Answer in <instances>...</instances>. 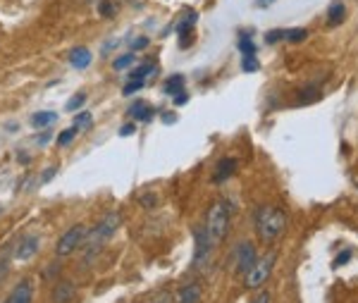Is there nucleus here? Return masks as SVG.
Listing matches in <instances>:
<instances>
[{"label": "nucleus", "mask_w": 358, "mask_h": 303, "mask_svg": "<svg viewBox=\"0 0 358 303\" xmlns=\"http://www.w3.org/2000/svg\"><path fill=\"white\" fill-rule=\"evenodd\" d=\"M69 62H72V67L77 69H84L91 65V50L89 48H74L72 53H69Z\"/></svg>", "instance_id": "obj_12"}, {"label": "nucleus", "mask_w": 358, "mask_h": 303, "mask_svg": "<svg viewBox=\"0 0 358 303\" xmlns=\"http://www.w3.org/2000/svg\"><path fill=\"white\" fill-rule=\"evenodd\" d=\"M287 41H292V43H301V41H306L308 38V31L306 29H287V36H285Z\"/></svg>", "instance_id": "obj_18"}, {"label": "nucleus", "mask_w": 358, "mask_h": 303, "mask_svg": "<svg viewBox=\"0 0 358 303\" xmlns=\"http://www.w3.org/2000/svg\"><path fill=\"white\" fill-rule=\"evenodd\" d=\"M229 223H232V206L227 201H217L210 206V211L206 215V232L210 237V244L217 246V244L224 241L229 232Z\"/></svg>", "instance_id": "obj_2"}, {"label": "nucleus", "mask_w": 358, "mask_h": 303, "mask_svg": "<svg viewBox=\"0 0 358 303\" xmlns=\"http://www.w3.org/2000/svg\"><path fill=\"white\" fill-rule=\"evenodd\" d=\"M77 132H79L77 127H69V129H65V132L60 134V136H57V143H60V146H67L74 136H77Z\"/></svg>", "instance_id": "obj_21"}, {"label": "nucleus", "mask_w": 358, "mask_h": 303, "mask_svg": "<svg viewBox=\"0 0 358 303\" xmlns=\"http://www.w3.org/2000/svg\"><path fill=\"white\" fill-rule=\"evenodd\" d=\"M84 103H86V96H84V93H79V96H74L72 101L67 103V110H69V113H74V110H77V108H82Z\"/></svg>", "instance_id": "obj_24"}, {"label": "nucleus", "mask_w": 358, "mask_h": 303, "mask_svg": "<svg viewBox=\"0 0 358 303\" xmlns=\"http://www.w3.org/2000/svg\"><path fill=\"white\" fill-rule=\"evenodd\" d=\"M131 62H134V55H122V57H117V60H115V69H124V67H129Z\"/></svg>", "instance_id": "obj_27"}, {"label": "nucleus", "mask_w": 358, "mask_h": 303, "mask_svg": "<svg viewBox=\"0 0 358 303\" xmlns=\"http://www.w3.org/2000/svg\"><path fill=\"white\" fill-rule=\"evenodd\" d=\"M236 170V160L232 158H224L217 162V170H215V182H224L227 177H232Z\"/></svg>", "instance_id": "obj_14"}, {"label": "nucleus", "mask_w": 358, "mask_h": 303, "mask_svg": "<svg viewBox=\"0 0 358 303\" xmlns=\"http://www.w3.org/2000/svg\"><path fill=\"white\" fill-rule=\"evenodd\" d=\"M72 294H74L72 284H57L55 291H53V301L55 303H67L69 299H72Z\"/></svg>", "instance_id": "obj_15"}, {"label": "nucleus", "mask_w": 358, "mask_h": 303, "mask_svg": "<svg viewBox=\"0 0 358 303\" xmlns=\"http://www.w3.org/2000/svg\"><path fill=\"white\" fill-rule=\"evenodd\" d=\"M239 48L244 50V55H253V53H256V45H253L251 38H241L239 41Z\"/></svg>", "instance_id": "obj_25"}, {"label": "nucleus", "mask_w": 358, "mask_h": 303, "mask_svg": "<svg viewBox=\"0 0 358 303\" xmlns=\"http://www.w3.org/2000/svg\"><path fill=\"white\" fill-rule=\"evenodd\" d=\"M256 246H253L251 241H244V244H239L234 251V260H236V270L239 272H248V267H251L253 263H256Z\"/></svg>", "instance_id": "obj_6"}, {"label": "nucleus", "mask_w": 358, "mask_h": 303, "mask_svg": "<svg viewBox=\"0 0 358 303\" xmlns=\"http://www.w3.org/2000/svg\"><path fill=\"white\" fill-rule=\"evenodd\" d=\"M153 113H155L153 106H148L146 101H136L134 106L129 108V115L134 120H138V122H148V120L153 118Z\"/></svg>", "instance_id": "obj_11"}, {"label": "nucleus", "mask_w": 358, "mask_h": 303, "mask_svg": "<svg viewBox=\"0 0 358 303\" xmlns=\"http://www.w3.org/2000/svg\"><path fill=\"white\" fill-rule=\"evenodd\" d=\"M34 299V287L29 279H22L17 287L10 291V296L5 299V303H31Z\"/></svg>", "instance_id": "obj_9"}, {"label": "nucleus", "mask_w": 358, "mask_h": 303, "mask_svg": "<svg viewBox=\"0 0 358 303\" xmlns=\"http://www.w3.org/2000/svg\"><path fill=\"white\" fill-rule=\"evenodd\" d=\"M113 13H115L113 3H103V5H101V15H103V17H110Z\"/></svg>", "instance_id": "obj_32"}, {"label": "nucleus", "mask_w": 358, "mask_h": 303, "mask_svg": "<svg viewBox=\"0 0 358 303\" xmlns=\"http://www.w3.org/2000/svg\"><path fill=\"white\" fill-rule=\"evenodd\" d=\"M194 241H196L194 260H196V263H203L208 255H210V251H213V244H210V237H208L206 227H199V230L194 232Z\"/></svg>", "instance_id": "obj_7"}, {"label": "nucleus", "mask_w": 358, "mask_h": 303, "mask_svg": "<svg viewBox=\"0 0 358 303\" xmlns=\"http://www.w3.org/2000/svg\"><path fill=\"white\" fill-rule=\"evenodd\" d=\"M86 227L84 225H74V227H69V230L65 232V234L60 237V241H57V246H55V253L57 255H69V253H74L79 246H82V241L86 239Z\"/></svg>", "instance_id": "obj_5"}, {"label": "nucleus", "mask_w": 358, "mask_h": 303, "mask_svg": "<svg viewBox=\"0 0 358 303\" xmlns=\"http://www.w3.org/2000/svg\"><path fill=\"white\" fill-rule=\"evenodd\" d=\"M285 36H287V29H275V31L265 34V41H268V43H277V41H282Z\"/></svg>", "instance_id": "obj_22"}, {"label": "nucleus", "mask_w": 358, "mask_h": 303, "mask_svg": "<svg viewBox=\"0 0 358 303\" xmlns=\"http://www.w3.org/2000/svg\"><path fill=\"white\" fill-rule=\"evenodd\" d=\"M194 22H196V13H192V15L184 17V22H179V24H177V34H179V36H187L189 29L194 27Z\"/></svg>", "instance_id": "obj_19"}, {"label": "nucleus", "mask_w": 358, "mask_h": 303, "mask_svg": "<svg viewBox=\"0 0 358 303\" xmlns=\"http://www.w3.org/2000/svg\"><path fill=\"white\" fill-rule=\"evenodd\" d=\"M57 170L55 167H48V170H45V174H43V182H50V179H53V174H55Z\"/></svg>", "instance_id": "obj_34"}, {"label": "nucleus", "mask_w": 358, "mask_h": 303, "mask_svg": "<svg viewBox=\"0 0 358 303\" xmlns=\"http://www.w3.org/2000/svg\"><path fill=\"white\" fill-rule=\"evenodd\" d=\"M251 303H273V294H270V291H261V294H256V299Z\"/></svg>", "instance_id": "obj_30"}, {"label": "nucleus", "mask_w": 358, "mask_h": 303, "mask_svg": "<svg viewBox=\"0 0 358 303\" xmlns=\"http://www.w3.org/2000/svg\"><path fill=\"white\" fill-rule=\"evenodd\" d=\"M120 225H122V218H120V213H110V215H106V218L101 220L96 227H94V232H86V237H89V246L91 248H96L98 244H103V241H108L110 237H115V232L120 230Z\"/></svg>", "instance_id": "obj_4"}, {"label": "nucleus", "mask_w": 358, "mask_h": 303, "mask_svg": "<svg viewBox=\"0 0 358 303\" xmlns=\"http://www.w3.org/2000/svg\"><path fill=\"white\" fill-rule=\"evenodd\" d=\"M141 86H143V81H141V79H131L122 91H124V96H131V93L141 91Z\"/></svg>", "instance_id": "obj_23"}, {"label": "nucleus", "mask_w": 358, "mask_h": 303, "mask_svg": "<svg viewBox=\"0 0 358 303\" xmlns=\"http://www.w3.org/2000/svg\"><path fill=\"white\" fill-rule=\"evenodd\" d=\"M287 230V215L277 206H263L256 211V234L263 244H275Z\"/></svg>", "instance_id": "obj_1"}, {"label": "nucleus", "mask_w": 358, "mask_h": 303, "mask_svg": "<svg viewBox=\"0 0 358 303\" xmlns=\"http://www.w3.org/2000/svg\"><path fill=\"white\" fill-rule=\"evenodd\" d=\"M275 260H277L275 251H270V253H265V255H261V258H256V263L248 267V272H246V287L248 289L263 287V284L270 279V275H273Z\"/></svg>", "instance_id": "obj_3"}, {"label": "nucleus", "mask_w": 358, "mask_h": 303, "mask_svg": "<svg viewBox=\"0 0 358 303\" xmlns=\"http://www.w3.org/2000/svg\"><path fill=\"white\" fill-rule=\"evenodd\" d=\"M151 72H155L153 62H143V65H138L134 72H131V79H141L143 81V77H146V74H151Z\"/></svg>", "instance_id": "obj_20"}, {"label": "nucleus", "mask_w": 358, "mask_h": 303, "mask_svg": "<svg viewBox=\"0 0 358 303\" xmlns=\"http://www.w3.org/2000/svg\"><path fill=\"white\" fill-rule=\"evenodd\" d=\"M165 93H170V96H179V93H184V79L182 74H175L170 81L165 84Z\"/></svg>", "instance_id": "obj_16"}, {"label": "nucleus", "mask_w": 358, "mask_h": 303, "mask_svg": "<svg viewBox=\"0 0 358 303\" xmlns=\"http://www.w3.org/2000/svg\"><path fill=\"white\" fill-rule=\"evenodd\" d=\"M146 45H148V38H136V41H131V48H134V50H141V48H146Z\"/></svg>", "instance_id": "obj_31"}, {"label": "nucleus", "mask_w": 358, "mask_h": 303, "mask_svg": "<svg viewBox=\"0 0 358 303\" xmlns=\"http://www.w3.org/2000/svg\"><path fill=\"white\" fill-rule=\"evenodd\" d=\"M55 120H57L55 113H36L31 118V125L34 127H48V125H53Z\"/></svg>", "instance_id": "obj_17"}, {"label": "nucleus", "mask_w": 358, "mask_h": 303, "mask_svg": "<svg viewBox=\"0 0 358 303\" xmlns=\"http://www.w3.org/2000/svg\"><path fill=\"white\" fill-rule=\"evenodd\" d=\"M349 258H351V251H342V253L337 255V258H334V267H342L344 263H349Z\"/></svg>", "instance_id": "obj_29"}, {"label": "nucleus", "mask_w": 358, "mask_h": 303, "mask_svg": "<svg viewBox=\"0 0 358 303\" xmlns=\"http://www.w3.org/2000/svg\"><path fill=\"white\" fill-rule=\"evenodd\" d=\"M179 303H201L199 284H187V287L179 289Z\"/></svg>", "instance_id": "obj_13"}, {"label": "nucleus", "mask_w": 358, "mask_h": 303, "mask_svg": "<svg viewBox=\"0 0 358 303\" xmlns=\"http://www.w3.org/2000/svg\"><path fill=\"white\" fill-rule=\"evenodd\" d=\"M241 67H244L246 72H256V69H258L256 57H253V55H244V62H241Z\"/></svg>", "instance_id": "obj_26"}, {"label": "nucleus", "mask_w": 358, "mask_h": 303, "mask_svg": "<svg viewBox=\"0 0 358 303\" xmlns=\"http://www.w3.org/2000/svg\"><path fill=\"white\" fill-rule=\"evenodd\" d=\"M134 132H136V127H134V125H124L122 129H120V136H131Z\"/></svg>", "instance_id": "obj_33"}, {"label": "nucleus", "mask_w": 358, "mask_h": 303, "mask_svg": "<svg viewBox=\"0 0 358 303\" xmlns=\"http://www.w3.org/2000/svg\"><path fill=\"white\" fill-rule=\"evenodd\" d=\"M38 246H41V241H38V237L29 234V237L22 239L20 244H17L15 258H17V260H29V258H34V255H36V251H38Z\"/></svg>", "instance_id": "obj_8"}, {"label": "nucleus", "mask_w": 358, "mask_h": 303, "mask_svg": "<svg viewBox=\"0 0 358 303\" xmlns=\"http://www.w3.org/2000/svg\"><path fill=\"white\" fill-rule=\"evenodd\" d=\"M344 17H346V5H344V0H334L330 8H327V22H330V27L342 24Z\"/></svg>", "instance_id": "obj_10"}, {"label": "nucleus", "mask_w": 358, "mask_h": 303, "mask_svg": "<svg viewBox=\"0 0 358 303\" xmlns=\"http://www.w3.org/2000/svg\"><path fill=\"white\" fill-rule=\"evenodd\" d=\"M91 125V113H79V118L74 120V127L82 129V127H89Z\"/></svg>", "instance_id": "obj_28"}]
</instances>
